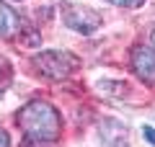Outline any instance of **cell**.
Listing matches in <instances>:
<instances>
[{"label": "cell", "instance_id": "obj_1", "mask_svg": "<svg viewBox=\"0 0 155 147\" xmlns=\"http://www.w3.org/2000/svg\"><path fill=\"white\" fill-rule=\"evenodd\" d=\"M18 126L26 134V142L34 145H49L60 137L62 119L57 109L47 101H31L18 111Z\"/></svg>", "mask_w": 155, "mask_h": 147}, {"label": "cell", "instance_id": "obj_2", "mask_svg": "<svg viewBox=\"0 0 155 147\" xmlns=\"http://www.w3.org/2000/svg\"><path fill=\"white\" fill-rule=\"evenodd\" d=\"M31 65L44 80H65L80 67V60L65 49H49V52H39Z\"/></svg>", "mask_w": 155, "mask_h": 147}, {"label": "cell", "instance_id": "obj_3", "mask_svg": "<svg viewBox=\"0 0 155 147\" xmlns=\"http://www.w3.org/2000/svg\"><path fill=\"white\" fill-rule=\"evenodd\" d=\"M62 18H65V23L78 34H93V31H98V26H101L98 13L91 11V8H85V5H75V3H72V5H65Z\"/></svg>", "mask_w": 155, "mask_h": 147}, {"label": "cell", "instance_id": "obj_4", "mask_svg": "<svg viewBox=\"0 0 155 147\" xmlns=\"http://www.w3.org/2000/svg\"><path fill=\"white\" fill-rule=\"evenodd\" d=\"M132 70L147 85H155V49L150 47H137L132 52Z\"/></svg>", "mask_w": 155, "mask_h": 147}, {"label": "cell", "instance_id": "obj_5", "mask_svg": "<svg viewBox=\"0 0 155 147\" xmlns=\"http://www.w3.org/2000/svg\"><path fill=\"white\" fill-rule=\"evenodd\" d=\"M21 31V18L11 5L0 0V36H16Z\"/></svg>", "mask_w": 155, "mask_h": 147}, {"label": "cell", "instance_id": "obj_6", "mask_svg": "<svg viewBox=\"0 0 155 147\" xmlns=\"http://www.w3.org/2000/svg\"><path fill=\"white\" fill-rule=\"evenodd\" d=\"M13 80V65L5 60V57H0V90H5Z\"/></svg>", "mask_w": 155, "mask_h": 147}, {"label": "cell", "instance_id": "obj_7", "mask_svg": "<svg viewBox=\"0 0 155 147\" xmlns=\"http://www.w3.org/2000/svg\"><path fill=\"white\" fill-rule=\"evenodd\" d=\"M106 3H114V5H124V8H140L145 0H106Z\"/></svg>", "mask_w": 155, "mask_h": 147}, {"label": "cell", "instance_id": "obj_8", "mask_svg": "<svg viewBox=\"0 0 155 147\" xmlns=\"http://www.w3.org/2000/svg\"><path fill=\"white\" fill-rule=\"evenodd\" d=\"M23 44H34V47H36L39 44V34L31 31V28H23Z\"/></svg>", "mask_w": 155, "mask_h": 147}, {"label": "cell", "instance_id": "obj_9", "mask_svg": "<svg viewBox=\"0 0 155 147\" xmlns=\"http://www.w3.org/2000/svg\"><path fill=\"white\" fill-rule=\"evenodd\" d=\"M142 134H145V139H147L150 145H155V129H153V126L145 124V126H142Z\"/></svg>", "mask_w": 155, "mask_h": 147}, {"label": "cell", "instance_id": "obj_10", "mask_svg": "<svg viewBox=\"0 0 155 147\" xmlns=\"http://www.w3.org/2000/svg\"><path fill=\"white\" fill-rule=\"evenodd\" d=\"M0 147H11V137H8L3 129H0Z\"/></svg>", "mask_w": 155, "mask_h": 147}, {"label": "cell", "instance_id": "obj_11", "mask_svg": "<svg viewBox=\"0 0 155 147\" xmlns=\"http://www.w3.org/2000/svg\"><path fill=\"white\" fill-rule=\"evenodd\" d=\"M150 39H153V47H155V28H153V34H150Z\"/></svg>", "mask_w": 155, "mask_h": 147}]
</instances>
